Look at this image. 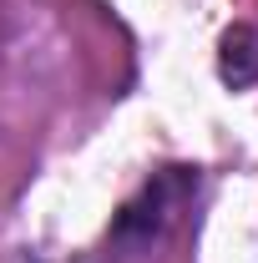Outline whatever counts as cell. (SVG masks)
Returning <instances> with one entry per match:
<instances>
[{"instance_id": "1", "label": "cell", "mask_w": 258, "mask_h": 263, "mask_svg": "<svg viewBox=\"0 0 258 263\" xmlns=\"http://www.w3.org/2000/svg\"><path fill=\"white\" fill-rule=\"evenodd\" d=\"M193 202H197V167H162L117 213V223L106 233V248L117 253V263L147 258L152 248H162L172 238V228L193 213Z\"/></svg>"}, {"instance_id": "2", "label": "cell", "mask_w": 258, "mask_h": 263, "mask_svg": "<svg viewBox=\"0 0 258 263\" xmlns=\"http://www.w3.org/2000/svg\"><path fill=\"white\" fill-rule=\"evenodd\" d=\"M218 71H223V81L233 86V91L258 81V31H253V26H233V31L223 35Z\"/></svg>"}]
</instances>
